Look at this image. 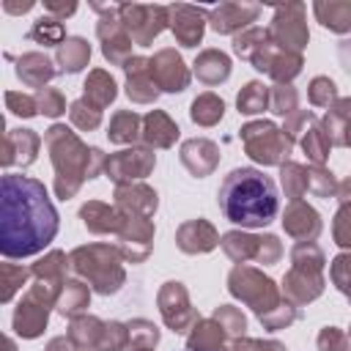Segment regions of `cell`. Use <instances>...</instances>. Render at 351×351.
<instances>
[{"instance_id": "cell-3", "label": "cell", "mask_w": 351, "mask_h": 351, "mask_svg": "<svg viewBox=\"0 0 351 351\" xmlns=\"http://www.w3.org/2000/svg\"><path fill=\"white\" fill-rule=\"evenodd\" d=\"M337 58H340V66L346 69V74H351V38L340 41V47H337Z\"/></svg>"}, {"instance_id": "cell-2", "label": "cell", "mask_w": 351, "mask_h": 351, "mask_svg": "<svg viewBox=\"0 0 351 351\" xmlns=\"http://www.w3.org/2000/svg\"><path fill=\"white\" fill-rule=\"evenodd\" d=\"M217 203L228 222L241 228H263L274 222L280 211V192L266 173L255 167H236L219 184Z\"/></svg>"}, {"instance_id": "cell-1", "label": "cell", "mask_w": 351, "mask_h": 351, "mask_svg": "<svg viewBox=\"0 0 351 351\" xmlns=\"http://www.w3.org/2000/svg\"><path fill=\"white\" fill-rule=\"evenodd\" d=\"M60 217L41 181L5 173L0 181V252L5 258H30L58 233Z\"/></svg>"}]
</instances>
